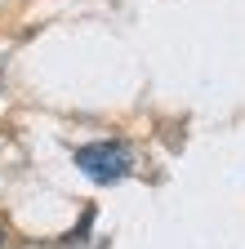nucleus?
Segmentation results:
<instances>
[{
	"mask_svg": "<svg viewBox=\"0 0 245 249\" xmlns=\"http://www.w3.org/2000/svg\"><path fill=\"white\" fill-rule=\"evenodd\" d=\"M76 165L89 182H120V178H130L134 169V151L120 142V138H103V142H85L76 151Z\"/></svg>",
	"mask_w": 245,
	"mask_h": 249,
	"instance_id": "f257e3e1",
	"label": "nucleus"
},
{
	"mask_svg": "<svg viewBox=\"0 0 245 249\" xmlns=\"http://www.w3.org/2000/svg\"><path fill=\"white\" fill-rule=\"evenodd\" d=\"M0 245H5V227H0Z\"/></svg>",
	"mask_w": 245,
	"mask_h": 249,
	"instance_id": "f03ea898",
	"label": "nucleus"
}]
</instances>
